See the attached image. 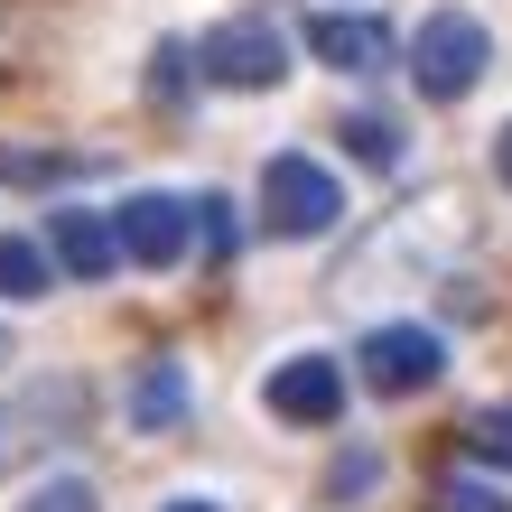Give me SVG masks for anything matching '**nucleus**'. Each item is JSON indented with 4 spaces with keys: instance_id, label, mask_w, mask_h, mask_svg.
I'll return each instance as SVG.
<instances>
[{
    "instance_id": "1",
    "label": "nucleus",
    "mask_w": 512,
    "mask_h": 512,
    "mask_svg": "<svg viewBox=\"0 0 512 512\" xmlns=\"http://www.w3.org/2000/svg\"><path fill=\"white\" fill-rule=\"evenodd\" d=\"M84 419H94V391L75 373H47V382L10 391V401H0V475H19V466H38L47 447L84 438Z\"/></svg>"
},
{
    "instance_id": "2",
    "label": "nucleus",
    "mask_w": 512,
    "mask_h": 512,
    "mask_svg": "<svg viewBox=\"0 0 512 512\" xmlns=\"http://www.w3.org/2000/svg\"><path fill=\"white\" fill-rule=\"evenodd\" d=\"M485 66H494V38H485V19H475V10H429V19H419L410 84L429 103H466L475 84H485Z\"/></svg>"
},
{
    "instance_id": "3",
    "label": "nucleus",
    "mask_w": 512,
    "mask_h": 512,
    "mask_svg": "<svg viewBox=\"0 0 512 512\" xmlns=\"http://www.w3.org/2000/svg\"><path fill=\"white\" fill-rule=\"evenodd\" d=\"M196 75L224 84V94H270V84L289 75V38L270 19H224L196 38Z\"/></svg>"
},
{
    "instance_id": "4",
    "label": "nucleus",
    "mask_w": 512,
    "mask_h": 512,
    "mask_svg": "<svg viewBox=\"0 0 512 512\" xmlns=\"http://www.w3.org/2000/svg\"><path fill=\"white\" fill-rule=\"evenodd\" d=\"M345 215V187L326 177L317 159H298V149H280V159L261 168V224L289 233V243H308V233H326Z\"/></svg>"
},
{
    "instance_id": "5",
    "label": "nucleus",
    "mask_w": 512,
    "mask_h": 512,
    "mask_svg": "<svg viewBox=\"0 0 512 512\" xmlns=\"http://www.w3.org/2000/svg\"><path fill=\"white\" fill-rule=\"evenodd\" d=\"M354 364H364V382H373V391H391V401H410V391H429V382L447 373V345L429 336V326L391 317V326H373V336L354 345Z\"/></svg>"
},
{
    "instance_id": "6",
    "label": "nucleus",
    "mask_w": 512,
    "mask_h": 512,
    "mask_svg": "<svg viewBox=\"0 0 512 512\" xmlns=\"http://www.w3.org/2000/svg\"><path fill=\"white\" fill-rule=\"evenodd\" d=\"M112 233H122V261L140 270H177L196 243V205H177V196H131L122 215H112Z\"/></svg>"
},
{
    "instance_id": "7",
    "label": "nucleus",
    "mask_w": 512,
    "mask_h": 512,
    "mask_svg": "<svg viewBox=\"0 0 512 512\" xmlns=\"http://www.w3.org/2000/svg\"><path fill=\"white\" fill-rule=\"evenodd\" d=\"M270 419H298V429L345 419V364L336 354H289V364L270 373Z\"/></svg>"
},
{
    "instance_id": "8",
    "label": "nucleus",
    "mask_w": 512,
    "mask_h": 512,
    "mask_svg": "<svg viewBox=\"0 0 512 512\" xmlns=\"http://www.w3.org/2000/svg\"><path fill=\"white\" fill-rule=\"evenodd\" d=\"M308 47H317L336 75H373V66H391V47H401V38H391L373 10H317V19H308Z\"/></svg>"
},
{
    "instance_id": "9",
    "label": "nucleus",
    "mask_w": 512,
    "mask_h": 512,
    "mask_svg": "<svg viewBox=\"0 0 512 512\" xmlns=\"http://www.w3.org/2000/svg\"><path fill=\"white\" fill-rule=\"evenodd\" d=\"M47 252H56L66 280H103V270L122 261V233H112L103 215H84V205H56L47 215Z\"/></svg>"
},
{
    "instance_id": "10",
    "label": "nucleus",
    "mask_w": 512,
    "mask_h": 512,
    "mask_svg": "<svg viewBox=\"0 0 512 512\" xmlns=\"http://www.w3.org/2000/svg\"><path fill=\"white\" fill-rule=\"evenodd\" d=\"M131 429H149V438L187 429V364H177V354H149L131 373Z\"/></svg>"
},
{
    "instance_id": "11",
    "label": "nucleus",
    "mask_w": 512,
    "mask_h": 512,
    "mask_svg": "<svg viewBox=\"0 0 512 512\" xmlns=\"http://www.w3.org/2000/svg\"><path fill=\"white\" fill-rule=\"evenodd\" d=\"M47 280H56V252L19 243V233H0V298H38Z\"/></svg>"
},
{
    "instance_id": "12",
    "label": "nucleus",
    "mask_w": 512,
    "mask_h": 512,
    "mask_svg": "<svg viewBox=\"0 0 512 512\" xmlns=\"http://www.w3.org/2000/svg\"><path fill=\"white\" fill-rule=\"evenodd\" d=\"M94 159H66V149H0V187H56V177H84Z\"/></svg>"
},
{
    "instance_id": "13",
    "label": "nucleus",
    "mask_w": 512,
    "mask_h": 512,
    "mask_svg": "<svg viewBox=\"0 0 512 512\" xmlns=\"http://www.w3.org/2000/svg\"><path fill=\"white\" fill-rule=\"evenodd\" d=\"M345 131V149H354V159H373V168H391V159H401V140H391V122H382V112H354V122H336Z\"/></svg>"
},
{
    "instance_id": "14",
    "label": "nucleus",
    "mask_w": 512,
    "mask_h": 512,
    "mask_svg": "<svg viewBox=\"0 0 512 512\" xmlns=\"http://www.w3.org/2000/svg\"><path fill=\"white\" fill-rule=\"evenodd\" d=\"M466 447H475L485 466H512V410H475V419H466Z\"/></svg>"
},
{
    "instance_id": "15",
    "label": "nucleus",
    "mask_w": 512,
    "mask_h": 512,
    "mask_svg": "<svg viewBox=\"0 0 512 512\" xmlns=\"http://www.w3.org/2000/svg\"><path fill=\"white\" fill-rule=\"evenodd\" d=\"M438 512H512V503H503V485H485V475H447Z\"/></svg>"
},
{
    "instance_id": "16",
    "label": "nucleus",
    "mask_w": 512,
    "mask_h": 512,
    "mask_svg": "<svg viewBox=\"0 0 512 512\" xmlns=\"http://www.w3.org/2000/svg\"><path fill=\"white\" fill-rule=\"evenodd\" d=\"M28 512H94V485L56 475V485H38V494H28Z\"/></svg>"
},
{
    "instance_id": "17",
    "label": "nucleus",
    "mask_w": 512,
    "mask_h": 512,
    "mask_svg": "<svg viewBox=\"0 0 512 512\" xmlns=\"http://www.w3.org/2000/svg\"><path fill=\"white\" fill-rule=\"evenodd\" d=\"M494 177L512 187V122H503V140H494Z\"/></svg>"
},
{
    "instance_id": "18",
    "label": "nucleus",
    "mask_w": 512,
    "mask_h": 512,
    "mask_svg": "<svg viewBox=\"0 0 512 512\" xmlns=\"http://www.w3.org/2000/svg\"><path fill=\"white\" fill-rule=\"evenodd\" d=\"M168 512H215V503H168Z\"/></svg>"
},
{
    "instance_id": "19",
    "label": "nucleus",
    "mask_w": 512,
    "mask_h": 512,
    "mask_svg": "<svg viewBox=\"0 0 512 512\" xmlns=\"http://www.w3.org/2000/svg\"><path fill=\"white\" fill-rule=\"evenodd\" d=\"M0 364H10V326H0Z\"/></svg>"
}]
</instances>
